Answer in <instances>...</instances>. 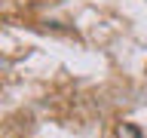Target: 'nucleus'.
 <instances>
[{
    "mask_svg": "<svg viewBox=\"0 0 147 138\" xmlns=\"http://www.w3.org/2000/svg\"><path fill=\"white\" fill-rule=\"evenodd\" d=\"M117 135H119V138H141V132H138L132 123H123V126L117 129Z\"/></svg>",
    "mask_w": 147,
    "mask_h": 138,
    "instance_id": "f257e3e1",
    "label": "nucleus"
}]
</instances>
